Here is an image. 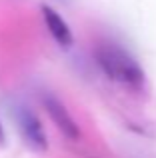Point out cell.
Listing matches in <instances>:
<instances>
[{"label":"cell","instance_id":"cell-3","mask_svg":"<svg viewBox=\"0 0 156 158\" xmlns=\"http://www.w3.org/2000/svg\"><path fill=\"white\" fill-rule=\"evenodd\" d=\"M42 104H44V110L48 112V116H50V120L56 124V128L64 134V138H68V140H78L80 138V130H78L76 120L70 116L68 108L62 104L60 98H56L54 94H44Z\"/></svg>","mask_w":156,"mask_h":158},{"label":"cell","instance_id":"cell-4","mask_svg":"<svg viewBox=\"0 0 156 158\" xmlns=\"http://www.w3.org/2000/svg\"><path fill=\"white\" fill-rule=\"evenodd\" d=\"M42 18H44V24H46L50 36L60 44V46H62V48L72 46L74 36H72L70 26H68L66 20H64L62 16L54 10V8H50V6H46V4H44V6H42Z\"/></svg>","mask_w":156,"mask_h":158},{"label":"cell","instance_id":"cell-1","mask_svg":"<svg viewBox=\"0 0 156 158\" xmlns=\"http://www.w3.org/2000/svg\"><path fill=\"white\" fill-rule=\"evenodd\" d=\"M94 60L98 68L112 82L128 88L130 92H142L146 86V74L140 62L126 48L114 42H98L94 48Z\"/></svg>","mask_w":156,"mask_h":158},{"label":"cell","instance_id":"cell-2","mask_svg":"<svg viewBox=\"0 0 156 158\" xmlns=\"http://www.w3.org/2000/svg\"><path fill=\"white\" fill-rule=\"evenodd\" d=\"M16 124L18 130L22 134V138L26 140V144L36 152H44L48 148V140H46V132H44L42 124H40L38 116L26 106H20L16 110Z\"/></svg>","mask_w":156,"mask_h":158}]
</instances>
